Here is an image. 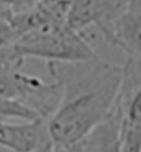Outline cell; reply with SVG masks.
<instances>
[{"label": "cell", "mask_w": 141, "mask_h": 152, "mask_svg": "<svg viewBox=\"0 0 141 152\" xmlns=\"http://www.w3.org/2000/svg\"><path fill=\"white\" fill-rule=\"evenodd\" d=\"M42 119L31 109L25 108L24 105L14 102L11 100L0 97V122L7 120H35Z\"/></svg>", "instance_id": "cell-9"}, {"label": "cell", "mask_w": 141, "mask_h": 152, "mask_svg": "<svg viewBox=\"0 0 141 152\" xmlns=\"http://www.w3.org/2000/svg\"><path fill=\"white\" fill-rule=\"evenodd\" d=\"M14 40H15V33L8 21V12L0 11V50L10 46Z\"/></svg>", "instance_id": "cell-10"}, {"label": "cell", "mask_w": 141, "mask_h": 152, "mask_svg": "<svg viewBox=\"0 0 141 152\" xmlns=\"http://www.w3.org/2000/svg\"><path fill=\"white\" fill-rule=\"evenodd\" d=\"M7 47L21 61L40 58L47 64H76L100 60L83 32L72 29L66 22H53L28 31Z\"/></svg>", "instance_id": "cell-2"}, {"label": "cell", "mask_w": 141, "mask_h": 152, "mask_svg": "<svg viewBox=\"0 0 141 152\" xmlns=\"http://www.w3.org/2000/svg\"><path fill=\"white\" fill-rule=\"evenodd\" d=\"M22 62L8 47L0 50V97L24 105L47 120L61 100V84L22 72Z\"/></svg>", "instance_id": "cell-3"}, {"label": "cell", "mask_w": 141, "mask_h": 152, "mask_svg": "<svg viewBox=\"0 0 141 152\" xmlns=\"http://www.w3.org/2000/svg\"><path fill=\"white\" fill-rule=\"evenodd\" d=\"M33 1H35V0H33Z\"/></svg>", "instance_id": "cell-14"}, {"label": "cell", "mask_w": 141, "mask_h": 152, "mask_svg": "<svg viewBox=\"0 0 141 152\" xmlns=\"http://www.w3.org/2000/svg\"><path fill=\"white\" fill-rule=\"evenodd\" d=\"M33 0H0V11L17 12L31 7Z\"/></svg>", "instance_id": "cell-11"}, {"label": "cell", "mask_w": 141, "mask_h": 152, "mask_svg": "<svg viewBox=\"0 0 141 152\" xmlns=\"http://www.w3.org/2000/svg\"><path fill=\"white\" fill-rule=\"evenodd\" d=\"M101 35L127 56L141 57V0H125L121 12Z\"/></svg>", "instance_id": "cell-5"}, {"label": "cell", "mask_w": 141, "mask_h": 152, "mask_svg": "<svg viewBox=\"0 0 141 152\" xmlns=\"http://www.w3.org/2000/svg\"><path fill=\"white\" fill-rule=\"evenodd\" d=\"M51 147H53V142L50 141V142H47L46 145H43L40 149H37L36 152H51Z\"/></svg>", "instance_id": "cell-13"}, {"label": "cell", "mask_w": 141, "mask_h": 152, "mask_svg": "<svg viewBox=\"0 0 141 152\" xmlns=\"http://www.w3.org/2000/svg\"><path fill=\"white\" fill-rule=\"evenodd\" d=\"M112 112L121 126L122 152H141V57L127 56Z\"/></svg>", "instance_id": "cell-4"}, {"label": "cell", "mask_w": 141, "mask_h": 152, "mask_svg": "<svg viewBox=\"0 0 141 152\" xmlns=\"http://www.w3.org/2000/svg\"><path fill=\"white\" fill-rule=\"evenodd\" d=\"M48 72L61 84V100L46 120L53 144H75L107 119L115 104L122 66L100 58L93 62H48Z\"/></svg>", "instance_id": "cell-1"}, {"label": "cell", "mask_w": 141, "mask_h": 152, "mask_svg": "<svg viewBox=\"0 0 141 152\" xmlns=\"http://www.w3.org/2000/svg\"><path fill=\"white\" fill-rule=\"evenodd\" d=\"M82 152H122L119 120L111 111L109 116L80 140Z\"/></svg>", "instance_id": "cell-8"}, {"label": "cell", "mask_w": 141, "mask_h": 152, "mask_svg": "<svg viewBox=\"0 0 141 152\" xmlns=\"http://www.w3.org/2000/svg\"><path fill=\"white\" fill-rule=\"evenodd\" d=\"M50 141L46 119L0 122V147L11 152H36Z\"/></svg>", "instance_id": "cell-7"}, {"label": "cell", "mask_w": 141, "mask_h": 152, "mask_svg": "<svg viewBox=\"0 0 141 152\" xmlns=\"http://www.w3.org/2000/svg\"><path fill=\"white\" fill-rule=\"evenodd\" d=\"M125 0H66V24L83 32L91 25L104 32L118 17Z\"/></svg>", "instance_id": "cell-6"}, {"label": "cell", "mask_w": 141, "mask_h": 152, "mask_svg": "<svg viewBox=\"0 0 141 152\" xmlns=\"http://www.w3.org/2000/svg\"><path fill=\"white\" fill-rule=\"evenodd\" d=\"M51 152H82L80 141L75 144H53Z\"/></svg>", "instance_id": "cell-12"}]
</instances>
